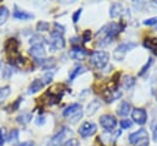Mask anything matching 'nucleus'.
I'll return each instance as SVG.
<instances>
[{"mask_svg": "<svg viewBox=\"0 0 157 146\" xmlns=\"http://www.w3.org/2000/svg\"><path fill=\"white\" fill-rule=\"evenodd\" d=\"M131 118L136 124L144 125L147 121V113L144 108H135L131 110Z\"/></svg>", "mask_w": 157, "mask_h": 146, "instance_id": "nucleus-9", "label": "nucleus"}, {"mask_svg": "<svg viewBox=\"0 0 157 146\" xmlns=\"http://www.w3.org/2000/svg\"><path fill=\"white\" fill-rule=\"evenodd\" d=\"M49 29V23L45 21H39L37 23V31L38 32H47Z\"/></svg>", "mask_w": 157, "mask_h": 146, "instance_id": "nucleus-28", "label": "nucleus"}, {"mask_svg": "<svg viewBox=\"0 0 157 146\" xmlns=\"http://www.w3.org/2000/svg\"><path fill=\"white\" fill-rule=\"evenodd\" d=\"M152 129H153V140H157V123H152Z\"/></svg>", "mask_w": 157, "mask_h": 146, "instance_id": "nucleus-42", "label": "nucleus"}, {"mask_svg": "<svg viewBox=\"0 0 157 146\" xmlns=\"http://www.w3.org/2000/svg\"><path fill=\"white\" fill-rule=\"evenodd\" d=\"M81 12H82V9H78V10H76V11L74 12V15H72V21H74L75 23L78 21V18H80V16H81Z\"/></svg>", "mask_w": 157, "mask_h": 146, "instance_id": "nucleus-37", "label": "nucleus"}, {"mask_svg": "<svg viewBox=\"0 0 157 146\" xmlns=\"http://www.w3.org/2000/svg\"><path fill=\"white\" fill-rule=\"evenodd\" d=\"M72 134V131L69 128H63L60 129L49 141H48V146H63L67 140L69 136Z\"/></svg>", "mask_w": 157, "mask_h": 146, "instance_id": "nucleus-2", "label": "nucleus"}, {"mask_svg": "<svg viewBox=\"0 0 157 146\" xmlns=\"http://www.w3.org/2000/svg\"><path fill=\"white\" fill-rule=\"evenodd\" d=\"M12 67L10 66V65H6L5 67H4V70H2V77L4 79H10L11 77V75H12Z\"/></svg>", "mask_w": 157, "mask_h": 146, "instance_id": "nucleus-31", "label": "nucleus"}, {"mask_svg": "<svg viewBox=\"0 0 157 146\" xmlns=\"http://www.w3.org/2000/svg\"><path fill=\"white\" fill-rule=\"evenodd\" d=\"M28 54L36 59L37 61L38 60H42V59H45V48L43 44H37V45H31V48L28 49Z\"/></svg>", "mask_w": 157, "mask_h": 146, "instance_id": "nucleus-8", "label": "nucleus"}, {"mask_svg": "<svg viewBox=\"0 0 157 146\" xmlns=\"http://www.w3.org/2000/svg\"><path fill=\"white\" fill-rule=\"evenodd\" d=\"M99 124L105 131H113L117 126V119L112 114H103L99 118Z\"/></svg>", "mask_w": 157, "mask_h": 146, "instance_id": "nucleus-5", "label": "nucleus"}, {"mask_svg": "<svg viewBox=\"0 0 157 146\" xmlns=\"http://www.w3.org/2000/svg\"><path fill=\"white\" fill-rule=\"evenodd\" d=\"M81 118H82V110H81V112H78L77 114H75L74 117L69 118L67 120H69V121H71V123H76V121H77V120H80Z\"/></svg>", "mask_w": 157, "mask_h": 146, "instance_id": "nucleus-36", "label": "nucleus"}, {"mask_svg": "<svg viewBox=\"0 0 157 146\" xmlns=\"http://www.w3.org/2000/svg\"><path fill=\"white\" fill-rule=\"evenodd\" d=\"M43 87H44L43 81H42L40 79H36V80H33V81L31 82L27 93H28V94H34V93H37L39 90H42Z\"/></svg>", "mask_w": 157, "mask_h": 146, "instance_id": "nucleus-17", "label": "nucleus"}, {"mask_svg": "<svg viewBox=\"0 0 157 146\" xmlns=\"http://www.w3.org/2000/svg\"><path fill=\"white\" fill-rule=\"evenodd\" d=\"M9 15H10L9 9L6 6H0V26H2L7 21Z\"/></svg>", "mask_w": 157, "mask_h": 146, "instance_id": "nucleus-24", "label": "nucleus"}, {"mask_svg": "<svg viewBox=\"0 0 157 146\" xmlns=\"http://www.w3.org/2000/svg\"><path fill=\"white\" fill-rule=\"evenodd\" d=\"M81 110H82V107H81L80 103H72V104L67 106V107L63 110V115L69 119V118L74 117L75 114H77V113L81 112Z\"/></svg>", "mask_w": 157, "mask_h": 146, "instance_id": "nucleus-13", "label": "nucleus"}, {"mask_svg": "<svg viewBox=\"0 0 157 146\" xmlns=\"http://www.w3.org/2000/svg\"><path fill=\"white\" fill-rule=\"evenodd\" d=\"M29 44L31 45H37V44H43V42H44V38L40 36V34H34L33 37H31L29 38Z\"/></svg>", "mask_w": 157, "mask_h": 146, "instance_id": "nucleus-26", "label": "nucleus"}, {"mask_svg": "<svg viewBox=\"0 0 157 146\" xmlns=\"http://www.w3.org/2000/svg\"><path fill=\"white\" fill-rule=\"evenodd\" d=\"M145 139H148V133H147V130L144 129V128H141V129H139L137 131H135V133H132V134L129 135V142H130L131 145H134V146H135L136 144H139L140 141L145 140Z\"/></svg>", "mask_w": 157, "mask_h": 146, "instance_id": "nucleus-10", "label": "nucleus"}, {"mask_svg": "<svg viewBox=\"0 0 157 146\" xmlns=\"http://www.w3.org/2000/svg\"><path fill=\"white\" fill-rule=\"evenodd\" d=\"M131 112V106L129 102L126 101H123L119 103V106L117 107V114L119 117H128L129 113Z\"/></svg>", "mask_w": 157, "mask_h": 146, "instance_id": "nucleus-15", "label": "nucleus"}, {"mask_svg": "<svg viewBox=\"0 0 157 146\" xmlns=\"http://www.w3.org/2000/svg\"><path fill=\"white\" fill-rule=\"evenodd\" d=\"M83 42H88L90 39H91V32L87 29V31H85V33H83Z\"/></svg>", "mask_w": 157, "mask_h": 146, "instance_id": "nucleus-40", "label": "nucleus"}, {"mask_svg": "<svg viewBox=\"0 0 157 146\" xmlns=\"http://www.w3.org/2000/svg\"><path fill=\"white\" fill-rule=\"evenodd\" d=\"M63 146H78V140L75 139V137H71V139H69Z\"/></svg>", "mask_w": 157, "mask_h": 146, "instance_id": "nucleus-35", "label": "nucleus"}, {"mask_svg": "<svg viewBox=\"0 0 157 146\" xmlns=\"http://www.w3.org/2000/svg\"><path fill=\"white\" fill-rule=\"evenodd\" d=\"M124 6H123V4H120V2H114V4H112V6H110V10H109V15H110V17L112 18H117V17H120L123 13H124Z\"/></svg>", "mask_w": 157, "mask_h": 146, "instance_id": "nucleus-14", "label": "nucleus"}, {"mask_svg": "<svg viewBox=\"0 0 157 146\" xmlns=\"http://www.w3.org/2000/svg\"><path fill=\"white\" fill-rule=\"evenodd\" d=\"M53 75H54V72H53V71H47V72L43 75V77H42L40 80L43 81V83H44V85H48V83H50V82H52V80H53Z\"/></svg>", "mask_w": 157, "mask_h": 146, "instance_id": "nucleus-29", "label": "nucleus"}, {"mask_svg": "<svg viewBox=\"0 0 157 146\" xmlns=\"http://www.w3.org/2000/svg\"><path fill=\"white\" fill-rule=\"evenodd\" d=\"M18 48V42L15 39V38H10L6 40L5 43V50L6 52H11V53H15Z\"/></svg>", "mask_w": 157, "mask_h": 146, "instance_id": "nucleus-19", "label": "nucleus"}, {"mask_svg": "<svg viewBox=\"0 0 157 146\" xmlns=\"http://www.w3.org/2000/svg\"><path fill=\"white\" fill-rule=\"evenodd\" d=\"M83 72H86V67H85V66H82V65H76V66L70 71V76H69L70 81L75 80L77 76H80V75H81V74H83Z\"/></svg>", "mask_w": 157, "mask_h": 146, "instance_id": "nucleus-18", "label": "nucleus"}, {"mask_svg": "<svg viewBox=\"0 0 157 146\" xmlns=\"http://www.w3.org/2000/svg\"><path fill=\"white\" fill-rule=\"evenodd\" d=\"M123 31V27H120L119 23L115 22H109L107 25H104L97 33H96V38H97V44L101 47L108 45L110 44L115 37L118 36V33Z\"/></svg>", "mask_w": 157, "mask_h": 146, "instance_id": "nucleus-1", "label": "nucleus"}, {"mask_svg": "<svg viewBox=\"0 0 157 146\" xmlns=\"http://www.w3.org/2000/svg\"><path fill=\"white\" fill-rule=\"evenodd\" d=\"M49 47L52 49V52L58 50V49H63L65 47V39L63 37V34L52 32L50 33V39H49Z\"/></svg>", "mask_w": 157, "mask_h": 146, "instance_id": "nucleus-6", "label": "nucleus"}, {"mask_svg": "<svg viewBox=\"0 0 157 146\" xmlns=\"http://www.w3.org/2000/svg\"><path fill=\"white\" fill-rule=\"evenodd\" d=\"M134 85H135V77H134V76H131V75H125V76L123 77V80H121V86H123V88L129 90V88H131Z\"/></svg>", "mask_w": 157, "mask_h": 146, "instance_id": "nucleus-20", "label": "nucleus"}, {"mask_svg": "<svg viewBox=\"0 0 157 146\" xmlns=\"http://www.w3.org/2000/svg\"><path fill=\"white\" fill-rule=\"evenodd\" d=\"M31 120H32V113H29V112H23L17 117V123H20L22 125L28 124Z\"/></svg>", "mask_w": 157, "mask_h": 146, "instance_id": "nucleus-23", "label": "nucleus"}, {"mask_svg": "<svg viewBox=\"0 0 157 146\" xmlns=\"http://www.w3.org/2000/svg\"><path fill=\"white\" fill-rule=\"evenodd\" d=\"M18 146H34V142L33 141H25V142H21Z\"/></svg>", "mask_w": 157, "mask_h": 146, "instance_id": "nucleus-43", "label": "nucleus"}, {"mask_svg": "<svg viewBox=\"0 0 157 146\" xmlns=\"http://www.w3.org/2000/svg\"><path fill=\"white\" fill-rule=\"evenodd\" d=\"M13 17H15L16 20H20V21H27V20L34 18V15H33V13H29V12H27V11H25V10H18V9L16 7L15 11H13Z\"/></svg>", "mask_w": 157, "mask_h": 146, "instance_id": "nucleus-16", "label": "nucleus"}, {"mask_svg": "<svg viewBox=\"0 0 157 146\" xmlns=\"http://www.w3.org/2000/svg\"><path fill=\"white\" fill-rule=\"evenodd\" d=\"M144 45L157 54V38H146L144 40Z\"/></svg>", "mask_w": 157, "mask_h": 146, "instance_id": "nucleus-21", "label": "nucleus"}, {"mask_svg": "<svg viewBox=\"0 0 157 146\" xmlns=\"http://www.w3.org/2000/svg\"><path fill=\"white\" fill-rule=\"evenodd\" d=\"M132 126V121L130 119H123L120 120V128L121 129H130Z\"/></svg>", "mask_w": 157, "mask_h": 146, "instance_id": "nucleus-32", "label": "nucleus"}, {"mask_svg": "<svg viewBox=\"0 0 157 146\" xmlns=\"http://www.w3.org/2000/svg\"><path fill=\"white\" fill-rule=\"evenodd\" d=\"M97 131V125L92 121H85L80 128H78V134L81 137H88L92 136Z\"/></svg>", "mask_w": 157, "mask_h": 146, "instance_id": "nucleus-7", "label": "nucleus"}, {"mask_svg": "<svg viewBox=\"0 0 157 146\" xmlns=\"http://www.w3.org/2000/svg\"><path fill=\"white\" fill-rule=\"evenodd\" d=\"M112 131H107L104 134L101 135V142L104 145V146H110L115 142V140L118 139V136L120 135V130L118 131H114L113 134H110Z\"/></svg>", "mask_w": 157, "mask_h": 146, "instance_id": "nucleus-11", "label": "nucleus"}, {"mask_svg": "<svg viewBox=\"0 0 157 146\" xmlns=\"http://www.w3.org/2000/svg\"><path fill=\"white\" fill-rule=\"evenodd\" d=\"M91 64L96 67V69H103L108 61H109V54L107 52H102V50H97L93 52L91 55Z\"/></svg>", "mask_w": 157, "mask_h": 146, "instance_id": "nucleus-3", "label": "nucleus"}, {"mask_svg": "<svg viewBox=\"0 0 157 146\" xmlns=\"http://www.w3.org/2000/svg\"><path fill=\"white\" fill-rule=\"evenodd\" d=\"M10 93H11V88H10V86L0 87V102H2Z\"/></svg>", "mask_w": 157, "mask_h": 146, "instance_id": "nucleus-27", "label": "nucleus"}, {"mask_svg": "<svg viewBox=\"0 0 157 146\" xmlns=\"http://www.w3.org/2000/svg\"><path fill=\"white\" fill-rule=\"evenodd\" d=\"M64 31H65V28L60 25V23H58V22H55L54 23V29L52 31V32H55V33H59V34H63L64 33Z\"/></svg>", "mask_w": 157, "mask_h": 146, "instance_id": "nucleus-33", "label": "nucleus"}, {"mask_svg": "<svg viewBox=\"0 0 157 146\" xmlns=\"http://www.w3.org/2000/svg\"><path fill=\"white\" fill-rule=\"evenodd\" d=\"M144 25L146 26H157V17H151L144 21Z\"/></svg>", "mask_w": 157, "mask_h": 146, "instance_id": "nucleus-34", "label": "nucleus"}, {"mask_svg": "<svg viewBox=\"0 0 157 146\" xmlns=\"http://www.w3.org/2000/svg\"><path fill=\"white\" fill-rule=\"evenodd\" d=\"M152 63H153V60H152V58H148V60H147V63L141 67V70H140V72H139V76H142L148 69H150V66L152 65Z\"/></svg>", "mask_w": 157, "mask_h": 146, "instance_id": "nucleus-30", "label": "nucleus"}, {"mask_svg": "<svg viewBox=\"0 0 157 146\" xmlns=\"http://www.w3.org/2000/svg\"><path fill=\"white\" fill-rule=\"evenodd\" d=\"M21 102H22V98H21V97H20V98H17V99H16V102L11 106V110H16V109H17V107H18V104H20Z\"/></svg>", "mask_w": 157, "mask_h": 146, "instance_id": "nucleus-41", "label": "nucleus"}, {"mask_svg": "<svg viewBox=\"0 0 157 146\" xmlns=\"http://www.w3.org/2000/svg\"><path fill=\"white\" fill-rule=\"evenodd\" d=\"M18 135H20L18 129H12V130L9 133V135H7V141H9L10 144H15V142H17V140H18Z\"/></svg>", "mask_w": 157, "mask_h": 146, "instance_id": "nucleus-25", "label": "nucleus"}, {"mask_svg": "<svg viewBox=\"0 0 157 146\" xmlns=\"http://www.w3.org/2000/svg\"><path fill=\"white\" fill-rule=\"evenodd\" d=\"M5 134H6L5 128H0V146H2L5 142Z\"/></svg>", "mask_w": 157, "mask_h": 146, "instance_id": "nucleus-38", "label": "nucleus"}, {"mask_svg": "<svg viewBox=\"0 0 157 146\" xmlns=\"http://www.w3.org/2000/svg\"><path fill=\"white\" fill-rule=\"evenodd\" d=\"M45 123V117L44 115H39L38 118H37V120H36V124L37 125H43Z\"/></svg>", "mask_w": 157, "mask_h": 146, "instance_id": "nucleus-39", "label": "nucleus"}, {"mask_svg": "<svg viewBox=\"0 0 157 146\" xmlns=\"http://www.w3.org/2000/svg\"><path fill=\"white\" fill-rule=\"evenodd\" d=\"M136 47H137V44H136V43H134V42H125V43H120V44L115 48V50H114V53H113L114 59H115V60L121 61V60L125 58V54H126L128 52L132 50V49H134V48H136Z\"/></svg>", "mask_w": 157, "mask_h": 146, "instance_id": "nucleus-4", "label": "nucleus"}, {"mask_svg": "<svg viewBox=\"0 0 157 146\" xmlns=\"http://www.w3.org/2000/svg\"><path fill=\"white\" fill-rule=\"evenodd\" d=\"M155 2H156V4H157V1H155Z\"/></svg>", "mask_w": 157, "mask_h": 146, "instance_id": "nucleus-44", "label": "nucleus"}, {"mask_svg": "<svg viewBox=\"0 0 157 146\" xmlns=\"http://www.w3.org/2000/svg\"><path fill=\"white\" fill-rule=\"evenodd\" d=\"M86 55H87L86 49H83V48H81L78 45L72 47L71 50L69 52V56L71 59H74V60H82V59L86 58Z\"/></svg>", "mask_w": 157, "mask_h": 146, "instance_id": "nucleus-12", "label": "nucleus"}, {"mask_svg": "<svg viewBox=\"0 0 157 146\" xmlns=\"http://www.w3.org/2000/svg\"><path fill=\"white\" fill-rule=\"evenodd\" d=\"M99 107H101V103H99L98 101H93V102L88 103V106H87V108H86V114H87L88 117L93 115V114L98 110Z\"/></svg>", "mask_w": 157, "mask_h": 146, "instance_id": "nucleus-22", "label": "nucleus"}]
</instances>
